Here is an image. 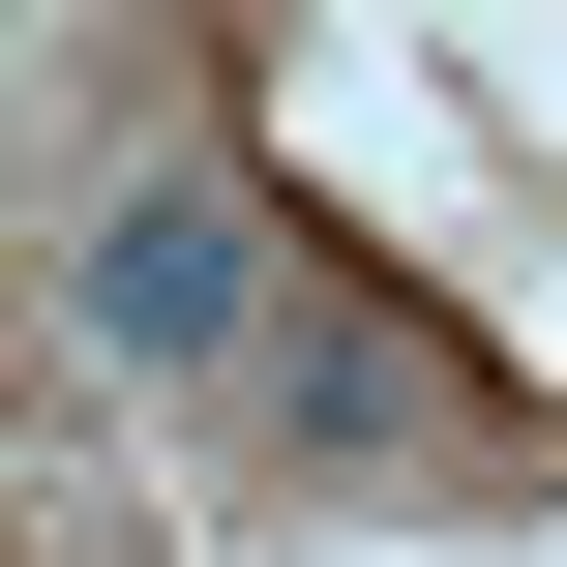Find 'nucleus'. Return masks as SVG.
Returning a JSON list of instances; mask_svg holds the SVG:
<instances>
[{
	"label": "nucleus",
	"instance_id": "obj_2",
	"mask_svg": "<svg viewBox=\"0 0 567 567\" xmlns=\"http://www.w3.org/2000/svg\"><path fill=\"white\" fill-rule=\"evenodd\" d=\"M269 389H299V449H449V359H419L389 299H299V329H269Z\"/></svg>",
	"mask_w": 567,
	"mask_h": 567
},
{
	"label": "nucleus",
	"instance_id": "obj_1",
	"mask_svg": "<svg viewBox=\"0 0 567 567\" xmlns=\"http://www.w3.org/2000/svg\"><path fill=\"white\" fill-rule=\"evenodd\" d=\"M239 299H269L239 179H120V209H90V329H120V359H239Z\"/></svg>",
	"mask_w": 567,
	"mask_h": 567
}]
</instances>
